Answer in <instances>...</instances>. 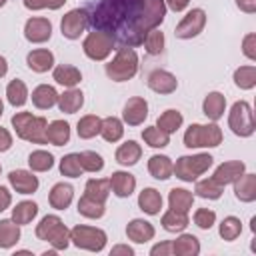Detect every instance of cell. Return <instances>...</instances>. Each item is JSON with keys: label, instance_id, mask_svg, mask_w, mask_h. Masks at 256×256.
<instances>
[{"label": "cell", "instance_id": "47", "mask_svg": "<svg viewBox=\"0 0 256 256\" xmlns=\"http://www.w3.org/2000/svg\"><path fill=\"white\" fill-rule=\"evenodd\" d=\"M142 44H144V48H146L148 54H152V56L160 54V52L164 50V32H160V28H152V30L144 36Z\"/></svg>", "mask_w": 256, "mask_h": 256}, {"label": "cell", "instance_id": "48", "mask_svg": "<svg viewBox=\"0 0 256 256\" xmlns=\"http://www.w3.org/2000/svg\"><path fill=\"white\" fill-rule=\"evenodd\" d=\"M78 156H80V166H82L84 172H92V174H94V172H100V170L104 168L102 156L96 154V152H92V150H84V152H80Z\"/></svg>", "mask_w": 256, "mask_h": 256}, {"label": "cell", "instance_id": "61", "mask_svg": "<svg viewBox=\"0 0 256 256\" xmlns=\"http://www.w3.org/2000/svg\"><path fill=\"white\" fill-rule=\"evenodd\" d=\"M0 172H2V166H0Z\"/></svg>", "mask_w": 256, "mask_h": 256}, {"label": "cell", "instance_id": "9", "mask_svg": "<svg viewBox=\"0 0 256 256\" xmlns=\"http://www.w3.org/2000/svg\"><path fill=\"white\" fill-rule=\"evenodd\" d=\"M112 48H114V38L104 30H92L82 42V50L90 60H106Z\"/></svg>", "mask_w": 256, "mask_h": 256}, {"label": "cell", "instance_id": "37", "mask_svg": "<svg viewBox=\"0 0 256 256\" xmlns=\"http://www.w3.org/2000/svg\"><path fill=\"white\" fill-rule=\"evenodd\" d=\"M104 212H106L104 202H98V200H94V198H90V196H86V194L78 200V214H82L84 218L98 220V218L104 216Z\"/></svg>", "mask_w": 256, "mask_h": 256}, {"label": "cell", "instance_id": "29", "mask_svg": "<svg viewBox=\"0 0 256 256\" xmlns=\"http://www.w3.org/2000/svg\"><path fill=\"white\" fill-rule=\"evenodd\" d=\"M52 76H54V80H56L58 84H62V86H66V88H74V86L80 84V80H82L80 70H78L76 66H72V64H58V66L54 68Z\"/></svg>", "mask_w": 256, "mask_h": 256}, {"label": "cell", "instance_id": "13", "mask_svg": "<svg viewBox=\"0 0 256 256\" xmlns=\"http://www.w3.org/2000/svg\"><path fill=\"white\" fill-rule=\"evenodd\" d=\"M146 82H148V88L154 90L156 94H172V92H176V88H178L176 76H174L172 72L160 70V68L152 70V72L148 74V80H146Z\"/></svg>", "mask_w": 256, "mask_h": 256}, {"label": "cell", "instance_id": "15", "mask_svg": "<svg viewBox=\"0 0 256 256\" xmlns=\"http://www.w3.org/2000/svg\"><path fill=\"white\" fill-rule=\"evenodd\" d=\"M244 172H246L244 162H240V160H228V162H222V164L214 170L212 178H214L220 186H226V184H232L236 178H240Z\"/></svg>", "mask_w": 256, "mask_h": 256}, {"label": "cell", "instance_id": "6", "mask_svg": "<svg viewBox=\"0 0 256 256\" xmlns=\"http://www.w3.org/2000/svg\"><path fill=\"white\" fill-rule=\"evenodd\" d=\"M212 162H214V158L206 152L192 154V156H180L174 164L172 174H176V178L182 182H194V180H198V176L208 172Z\"/></svg>", "mask_w": 256, "mask_h": 256}, {"label": "cell", "instance_id": "33", "mask_svg": "<svg viewBox=\"0 0 256 256\" xmlns=\"http://www.w3.org/2000/svg\"><path fill=\"white\" fill-rule=\"evenodd\" d=\"M100 126H102V120L96 116V114H86L78 120L76 124V132L82 140H90L94 138L96 134H100Z\"/></svg>", "mask_w": 256, "mask_h": 256}, {"label": "cell", "instance_id": "5", "mask_svg": "<svg viewBox=\"0 0 256 256\" xmlns=\"http://www.w3.org/2000/svg\"><path fill=\"white\" fill-rule=\"evenodd\" d=\"M222 144V130L216 122L212 124H190L184 132L186 148H216Z\"/></svg>", "mask_w": 256, "mask_h": 256}, {"label": "cell", "instance_id": "31", "mask_svg": "<svg viewBox=\"0 0 256 256\" xmlns=\"http://www.w3.org/2000/svg\"><path fill=\"white\" fill-rule=\"evenodd\" d=\"M36 214H38V204L32 200H22L12 208V220L20 226L30 224L36 218Z\"/></svg>", "mask_w": 256, "mask_h": 256}, {"label": "cell", "instance_id": "35", "mask_svg": "<svg viewBox=\"0 0 256 256\" xmlns=\"http://www.w3.org/2000/svg\"><path fill=\"white\" fill-rule=\"evenodd\" d=\"M100 134L106 142H118L122 136H124V124L120 118L116 116H108L102 120V126H100Z\"/></svg>", "mask_w": 256, "mask_h": 256}, {"label": "cell", "instance_id": "11", "mask_svg": "<svg viewBox=\"0 0 256 256\" xmlns=\"http://www.w3.org/2000/svg\"><path fill=\"white\" fill-rule=\"evenodd\" d=\"M206 26V12L202 8H192L176 26L174 34L176 38H182V40H190V38H196Z\"/></svg>", "mask_w": 256, "mask_h": 256}, {"label": "cell", "instance_id": "54", "mask_svg": "<svg viewBox=\"0 0 256 256\" xmlns=\"http://www.w3.org/2000/svg\"><path fill=\"white\" fill-rule=\"evenodd\" d=\"M164 4H166V8H170L174 12H182V10L188 8L190 0H164Z\"/></svg>", "mask_w": 256, "mask_h": 256}, {"label": "cell", "instance_id": "24", "mask_svg": "<svg viewBox=\"0 0 256 256\" xmlns=\"http://www.w3.org/2000/svg\"><path fill=\"white\" fill-rule=\"evenodd\" d=\"M56 104H58L60 112H64V114H76L84 106V94L80 90H76V88H68L66 92L58 94V102Z\"/></svg>", "mask_w": 256, "mask_h": 256}, {"label": "cell", "instance_id": "20", "mask_svg": "<svg viewBox=\"0 0 256 256\" xmlns=\"http://www.w3.org/2000/svg\"><path fill=\"white\" fill-rule=\"evenodd\" d=\"M26 64H28V68L32 72L44 74V72H48L54 66V54L50 50H46V48H36L32 52H28Z\"/></svg>", "mask_w": 256, "mask_h": 256}, {"label": "cell", "instance_id": "17", "mask_svg": "<svg viewBox=\"0 0 256 256\" xmlns=\"http://www.w3.org/2000/svg\"><path fill=\"white\" fill-rule=\"evenodd\" d=\"M156 234L154 226L148 222V220H142V218H134L128 222L126 226V236L128 240L136 242V244H146L148 240H152Z\"/></svg>", "mask_w": 256, "mask_h": 256}, {"label": "cell", "instance_id": "60", "mask_svg": "<svg viewBox=\"0 0 256 256\" xmlns=\"http://www.w3.org/2000/svg\"><path fill=\"white\" fill-rule=\"evenodd\" d=\"M6 2H8V0H0V8H2V6L6 4Z\"/></svg>", "mask_w": 256, "mask_h": 256}, {"label": "cell", "instance_id": "10", "mask_svg": "<svg viewBox=\"0 0 256 256\" xmlns=\"http://www.w3.org/2000/svg\"><path fill=\"white\" fill-rule=\"evenodd\" d=\"M88 28V12L86 8H74L66 12L60 20V32L68 40H78Z\"/></svg>", "mask_w": 256, "mask_h": 256}, {"label": "cell", "instance_id": "21", "mask_svg": "<svg viewBox=\"0 0 256 256\" xmlns=\"http://www.w3.org/2000/svg\"><path fill=\"white\" fill-rule=\"evenodd\" d=\"M72 198H74V188L70 184H66V182L54 184L50 194H48V202L56 210H66L72 204Z\"/></svg>", "mask_w": 256, "mask_h": 256}, {"label": "cell", "instance_id": "18", "mask_svg": "<svg viewBox=\"0 0 256 256\" xmlns=\"http://www.w3.org/2000/svg\"><path fill=\"white\" fill-rule=\"evenodd\" d=\"M108 180H110V192H114L118 198H128L136 188V178L124 170L112 172V176Z\"/></svg>", "mask_w": 256, "mask_h": 256}, {"label": "cell", "instance_id": "53", "mask_svg": "<svg viewBox=\"0 0 256 256\" xmlns=\"http://www.w3.org/2000/svg\"><path fill=\"white\" fill-rule=\"evenodd\" d=\"M10 146H12V136H10V132L0 126V152L10 150Z\"/></svg>", "mask_w": 256, "mask_h": 256}, {"label": "cell", "instance_id": "12", "mask_svg": "<svg viewBox=\"0 0 256 256\" xmlns=\"http://www.w3.org/2000/svg\"><path fill=\"white\" fill-rule=\"evenodd\" d=\"M52 36V24L48 18H30L24 24V38L32 44H42L48 42Z\"/></svg>", "mask_w": 256, "mask_h": 256}, {"label": "cell", "instance_id": "41", "mask_svg": "<svg viewBox=\"0 0 256 256\" xmlns=\"http://www.w3.org/2000/svg\"><path fill=\"white\" fill-rule=\"evenodd\" d=\"M142 140L150 148H166L170 144V134L160 130L158 126H148V128L142 130Z\"/></svg>", "mask_w": 256, "mask_h": 256}, {"label": "cell", "instance_id": "50", "mask_svg": "<svg viewBox=\"0 0 256 256\" xmlns=\"http://www.w3.org/2000/svg\"><path fill=\"white\" fill-rule=\"evenodd\" d=\"M66 0H24V6L28 10H42V8H48V10H58L64 6Z\"/></svg>", "mask_w": 256, "mask_h": 256}, {"label": "cell", "instance_id": "32", "mask_svg": "<svg viewBox=\"0 0 256 256\" xmlns=\"http://www.w3.org/2000/svg\"><path fill=\"white\" fill-rule=\"evenodd\" d=\"M188 226V212H180V210H166L162 214V228L168 232H182Z\"/></svg>", "mask_w": 256, "mask_h": 256}, {"label": "cell", "instance_id": "14", "mask_svg": "<svg viewBox=\"0 0 256 256\" xmlns=\"http://www.w3.org/2000/svg\"><path fill=\"white\" fill-rule=\"evenodd\" d=\"M148 118V102L142 96H134L124 104L122 120L128 126H140Z\"/></svg>", "mask_w": 256, "mask_h": 256}, {"label": "cell", "instance_id": "36", "mask_svg": "<svg viewBox=\"0 0 256 256\" xmlns=\"http://www.w3.org/2000/svg\"><path fill=\"white\" fill-rule=\"evenodd\" d=\"M84 194L98 202H106V198L110 196V180L108 178H90L86 182Z\"/></svg>", "mask_w": 256, "mask_h": 256}, {"label": "cell", "instance_id": "22", "mask_svg": "<svg viewBox=\"0 0 256 256\" xmlns=\"http://www.w3.org/2000/svg\"><path fill=\"white\" fill-rule=\"evenodd\" d=\"M224 110H226V98H224V94H220V92H208V96L202 102V112L206 114V118L212 120V122H216V120H220L224 116Z\"/></svg>", "mask_w": 256, "mask_h": 256}, {"label": "cell", "instance_id": "49", "mask_svg": "<svg viewBox=\"0 0 256 256\" xmlns=\"http://www.w3.org/2000/svg\"><path fill=\"white\" fill-rule=\"evenodd\" d=\"M194 224L202 230H210L216 224V212L210 208H198L194 212Z\"/></svg>", "mask_w": 256, "mask_h": 256}, {"label": "cell", "instance_id": "4", "mask_svg": "<svg viewBox=\"0 0 256 256\" xmlns=\"http://www.w3.org/2000/svg\"><path fill=\"white\" fill-rule=\"evenodd\" d=\"M136 72H138V54L134 52V48L128 46H120L114 60L106 64V76L114 82H126L134 78Z\"/></svg>", "mask_w": 256, "mask_h": 256}, {"label": "cell", "instance_id": "56", "mask_svg": "<svg viewBox=\"0 0 256 256\" xmlns=\"http://www.w3.org/2000/svg\"><path fill=\"white\" fill-rule=\"evenodd\" d=\"M236 6L246 14H254L256 12V0H236Z\"/></svg>", "mask_w": 256, "mask_h": 256}, {"label": "cell", "instance_id": "43", "mask_svg": "<svg viewBox=\"0 0 256 256\" xmlns=\"http://www.w3.org/2000/svg\"><path fill=\"white\" fill-rule=\"evenodd\" d=\"M234 84L240 90H252L256 86V66H240L234 70Z\"/></svg>", "mask_w": 256, "mask_h": 256}, {"label": "cell", "instance_id": "57", "mask_svg": "<svg viewBox=\"0 0 256 256\" xmlns=\"http://www.w3.org/2000/svg\"><path fill=\"white\" fill-rule=\"evenodd\" d=\"M112 256H118V254H126V256H134V248H130L128 244H118L110 250Z\"/></svg>", "mask_w": 256, "mask_h": 256}, {"label": "cell", "instance_id": "45", "mask_svg": "<svg viewBox=\"0 0 256 256\" xmlns=\"http://www.w3.org/2000/svg\"><path fill=\"white\" fill-rule=\"evenodd\" d=\"M218 232H220V236H222L226 242L236 240V238L242 234V222H240V218H236V216H226V218L220 222Z\"/></svg>", "mask_w": 256, "mask_h": 256}, {"label": "cell", "instance_id": "8", "mask_svg": "<svg viewBox=\"0 0 256 256\" xmlns=\"http://www.w3.org/2000/svg\"><path fill=\"white\" fill-rule=\"evenodd\" d=\"M228 126L240 138H248L254 134V130H256L254 114H252V108L246 100H238L232 104L230 114H228Z\"/></svg>", "mask_w": 256, "mask_h": 256}, {"label": "cell", "instance_id": "58", "mask_svg": "<svg viewBox=\"0 0 256 256\" xmlns=\"http://www.w3.org/2000/svg\"><path fill=\"white\" fill-rule=\"evenodd\" d=\"M6 72H8V62H6L4 56H0V78H4Z\"/></svg>", "mask_w": 256, "mask_h": 256}, {"label": "cell", "instance_id": "19", "mask_svg": "<svg viewBox=\"0 0 256 256\" xmlns=\"http://www.w3.org/2000/svg\"><path fill=\"white\" fill-rule=\"evenodd\" d=\"M232 184H234V196L240 202H254L256 200V174L244 172Z\"/></svg>", "mask_w": 256, "mask_h": 256}, {"label": "cell", "instance_id": "46", "mask_svg": "<svg viewBox=\"0 0 256 256\" xmlns=\"http://www.w3.org/2000/svg\"><path fill=\"white\" fill-rule=\"evenodd\" d=\"M82 172H84V170H82V166H80V156H78L76 152L62 156V160H60V174H62V176L78 178Z\"/></svg>", "mask_w": 256, "mask_h": 256}, {"label": "cell", "instance_id": "51", "mask_svg": "<svg viewBox=\"0 0 256 256\" xmlns=\"http://www.w3.org/2000/svg\"><path fill=\"white\" fill-rule=\"evenodd\" d=\"M242 52H244V56L248 60H256V34L254 32H250V34L244 36V40H242Z\"/></svg>", "mask_w": 256, "mask_h": 256}, {"label": "cell", "instance_id": "7", "mask_svg": "<svg viewBox=\"0 0 256 256\" xmlns=\"http://www.w3.org/2000/svg\"><path fill=\"white\" fill-rule=\"evenodd\" d=\"M106 232L102 228H94V226H86V224H78L70 230V242L76 248L82 250H90V252H100L106 246Z\"/></svg>", "mask_w": 256, "mask_h": 256}, {"label": "cell", "instance_id": "38", "mask_svg": "<svg viewBox=\"0 0 256 256\" xmlns=\"http://www.w3.org/2000/svg\"><path fill=\"white\" fill-rule=\"evenodd\" d=\"M20 240V224L14 220H0V248H12Z\"/></svg>", "mask_w": 256, "mask_h": 256}, {"label": "cell", "instance_id": "27", "mask_svg": "<svg viewBox=\"0 0 256 256\" xmlns=\"http://www.w3.org/2000/svg\"><path fill=\"white\" fill-rule=\"evenodd\" d=\"M138 206H140L142 212H146L150 216H156L162 210V194L156 188H144L138 194Z\"/></svg>", "mask_w": 256, "mask_h": 256}, {"label": "cell", "instance_id": "44", "mask_svg": "<svg viewBox=\"0 0 256 256\" xmlns=\"http://www.w3.org/2000/svg\"><path fill=\"white\" fill-rule=\"evenodd\" d=\"M28 166L32 172H48L54 166V156L46 150H34L28 156Z\"/></svg>", "mask_w": 256, "mask_h": 256}, {"label": "cell", "instance_id": "28", "mask_svg": "<svg viewBox=\"0 0 256 256\" xmlns=\"http://www.w3.org/2000/svg\"><path fill=\"white\" fill-rule=\"evenodd\" d=\"M70 140V124L64 120H52L46 126V142L54 146H64Z\"/></svg>", "mask_w": 256, "mask_h": 256}, {"label": "cell", "instance_id": "42", "mask_svg": "<svg viewBox=\"0 0 256 256\" xmlns=\"http://www.w3.org/2000/svg\"><path fill=\"white\" fill-rule=\"evenodd\" d=\"M182 122H184L182 114H180L178 110L170 108V110H166V112H162V114L158 116V120H156V126H158L160 130H164V132L172 134V132H176V130L182 126Z\"/></svg>", "mask_w": 256, "mask_h": 256}, {"label": "cell", "instance_id": "26", "mask_svg": "<svg viewBox=\"0 0 256 256\" xmlns=\"http://www.w3.org/2000/svg\"><path fill=\"white\" fill-rule=\"evenodd\" d=\"M172 170H174V162L164 156V154H154L150 156L148 160V172L152 178L156 180H168L172 176Z\"/></svg>", "mask_w": 256, "mask_h": 256}, {"label": "cell", "instance_id": "39", "mask_svg": "<svg viewBox=\"0 0 256 256\" xmlns=\"http://www.w3.org/2000/svg\"><path fill=\"white\" fill-rule=\"evenodd\" d=\"M6 98H8V102H10L14 108L24 106V104L28 102V88H26V84H24L22 80L14 78V80L6 86Z\"/></svg>", "mask_w": 256, "mask_h": 256}, {"label": "cell", "instance_id": "23", "mask_svg": "<svg viewBox=\"0 0 256 256\" xmlns=\"http://www.w3.org/2000/svg\"><path fill=\"white\" fill-rule=\"evenodd\" d=\"M58 102V92L50 84H40L32 90V104L38 110H50Z\"/></svg>", "mask_w": 256, "mask_h": 256}, {"label": "cell", "instance_id": "25", "mask_svg": "<svg viewBox=\"0 0 256 256\" xmlns=\"http://www.w3.org/2000/svg\"><path fill=\"white\" fill-rule=\"evenodd\" d=\"M140 156H142V148L136 140H126L116 148V154H114L116 162L122 166H134L140 160Z\"/></svg>", "mask_w": 256, "mask_h": 256}, {"label": "cell", "instance_id": "30", "mask_svg": "<svg viewBox=\"0 0 256 256\" xmlns=\"http://www.w3.org/2000/svg\"><path fill=\"white\" fill-rule=\"evenodd\" d=\"M200 252V242L194 234H180L172 240V254L176 256H196Z\"/></svg>", "mask_w": 256, "mask_h": 256}, {"label": "cell", "instance_id": "40", "mask_svg": "<svg viewBox=\"0 0 256 256\" xmlns=\"http://www.w3.org/2000/svg\"><path fill=\"white\" fill-rule=\"evenodd\" d=\"M224 192V186H220L212 176L210 178H204V180H198L196 182V188H194V194L200 196V198H206V200H218Z\"/></svg>", "mask_w": 256, "mask_h": 256}, {"label": "cell", "instance_id": "3", "mask_svg": "<svg viewBox=\"0 0 256 256\" xmlns=\"http://www.w3.org/2000/svg\"><path fill=\"white\" fill-rule=\"evenodd\" d=\"M36 236L38 240L48 242L54 250H66L70 246V230L56 214H48L40 220L36 226Z\"/></svg>", "mask_w": 256, "mask_h": 256}, {"label": "cell", "instance_id": "16", "mask_svg": "<svg viewBox=\"0 0 256 256\" xmlns=\"http://www.w3.org/2000/svg\"><path fill=\"white\" fill-rule=\"evenodd\" d=\"M8 182L18 194H34L40 184L38 178L28 170H12L8 174Z\"/></svg>", "mask_w": 256, "mask_h": 256}, {"label": "cell", "instance_id": "52", "mask_svg": "<svg viewBox=\"0 0 256 256\" xmlns=\"http://www.w3.org/2000/svg\"><path fill=\"white\" fill-rule=\"evenodd\" d=\"M150 254H152V256H172V242L166 240V242H160V244L152 246Z\"/></svg>", "mask_w": 256, "mask_h": 256}, {"label": "cell", "instance_id": "59", "mask_svg": "<svg viewBox=\"0 0 256 256\" xmlns=\"http://www.w3.org/2000/svg\"><path fill=\"white\" fill-rule=\"evenodd\" d=\"M4 114V104H2V100H0V116Z\"/></svg>", "mask_w": 256, "mask_h": 256}, {"label": "cell", "instance_id": "55", "mask_svg": "<svg viewBox=\"0 0 256 256\" xmlns=\"http://www.w3.org/2000/svg\"><path fill=\"white\" fill-rule=\"evenodd\" d=\"M12 202V194L8 192L6 186H0V212H4Z\"/></svg>", "mask_w": 256, "mask_h": 256}, {"label": "cell", "instance_id": "2", "mask_svg": "<svg viewBox=\"0 0 256 256\" xmlns=\"http://www.w3.org/2000/svg\"><path fill=\"white\" fill-rule=\"evenodd\" d=\"M12 128L18 138L32 144H46V118L34 116L32 112H16L12 116Z\"/></svg>", "mask_w": 256, "mask_h": 256}, {"label": "cell", "instance_id": "34", "mask_svg": "<svg viewBox=\"0 0 256 256\" xmlns=\"http://www.w3.org/2000/svg\"><path fill=\"white\" fill-rule=\"evenodd\" d=\"M168 204L170 208L174 210H180V212H188L194 204V194L186 188H172L170 194H168Z\"/></svg>", "mask_w": 256, "mask_h": 256}, {"label": "cell", "instance_id": "1", "mask_svg": "<svg viewBox=\"0 0 256 256\" xmlns=\"http://www.w3.org/2000/svg\"><path fill=\"white\" fill-rule=\"evenodd\" d=\"M88 26L112 34L120 46H140L166 16L164 0H98L88 10Z\"/></svg>", "mask_w": 256, "mask_h": 256}]
</instances>
